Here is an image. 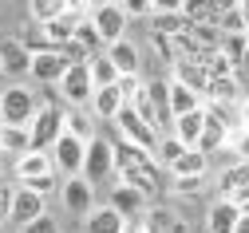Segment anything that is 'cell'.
Returning <instances> with one entry per match:
<instances>
[{
	"label": "cell",
	"instance_id": "obj_1",
	"mask_svg": "<svg viewBox=\"0 0 249 233\" xmlns=\"http://www.w3.org/2000/svg\"><path fill=\"white\" fill-rule=\"evenodd\" d=\"M115 174L123 182L139 186L142 194H159V186H162V166L154 158V150L127 143V139H115Z\"/></svg>",
	"mask_w": 249,
	"mask_h": 233
},
{
	"label": "cell",
	"instance_id": "obj_2",
	"mask_svg": "<svg viewBox=\"0 0 249 233\" xmlns=\"http://www.w3.org/2000/svg\"><path fill=\"white\" fill-rule=\"evenodd\" d=\"M40 95L32 87H24V83H12L0 91V123L4 126H32L36 111H40Z\"/></svg>",
	"mask_w": 249,
	"mask_h": 233
},
{
	"label": "cell",
	"instance_id": "obj_3",
	"mask_svg": "<svg viewBox=\"0 0 249 233\" xmlns=\"http://www.w3.org/2000/svg\"><path fill=\"white\" fill-rule=\"evenodd\" d=\"M115 123V130H119V139H127V143H139V146H146V150H154V146H159V126H154V123H146L131 103H123V111L111 119Z\"/></svg>",
	"mask_w": 249,
	"mask_h": 233
},
{
	"label": "cell",
	"instance_id": "obj_4",
	"mask_svg": "<svg viewBox=\"0 0 249 233\" xmlns=\"http://www.w3.org/2000/svg\"><path fill=\"white\" fill-rule=\"evenodd\" d=\"M64 115H68L64 107H48V103L36 111L32 126H28V130H32V150H52L55 146V139L68 130V119Z\"/></svg>",
	"mask_w": 249,
	"mask_h": 233
},
{
	"label": "cell",
	"instance_id": "obj_5",
	"mask_svg": "<svg viewBox=\"0 0 249 233\" xmlns=\"http://www.w3.org/2000/svg\"><path fill=\"white\" fill-rule=\"evenodd\" d=\"M55 87H59V95H64V103H71V107H87L91 95H95V79H91L87 63H71Z\"/></svg>",
	"mask_w": 249,
	"mask_h": 233
},
{
	"label": "cell",
	"instance_id": "obj_6",
	"mask_svg": "<svg viewBox=\"0 0 249 233\" xmlns=\"http://www.w3.org/2000/svg\"><path fill=\"white\" fill-rule=\"evenodd\" d=\"M83 158H87V143L64 130V135L55 139V146H52V162H55V170H59V174H68V178H75V174H83Z\"/></svg>",
	"mask_w": 249,
	"mask_h": 233
},
{
	"label": "cell",
	"instance_id": "obj_7",
	"mask_svg": "<svg viewBox=\"0 0 249 233\" xmlns=\"http://www.w3.org/2000/svg\"><path fill=\"white\" fill-rule=\"evenodd\" d=\"M91 16V24H95V32L103 36V44H115V40H123L127 36V12H123V4H95L87 12Z\"/></svg>",
	"mask_w": 249,
	"mask_h": 233
},
{
	"label": "cell",
	"instance_id": "obj_8",
	"mask_svg": "<svg viewBox=\"0 0 249 233\" xmlns=\"http://www.w3.org/2000/svg\"><path fill=\"white\" fill-rule=\"evenodd\" d=\"M107 174H115V143L91 139L87 143V158H83V178L87 182H103Z\"/></svg>",
	"mask_w": 249,
	"mask_h": 233
},
{
	"label": "cell",
	"instance_id": "obj_9",
	"mask_svg": "<svg viewBox=\"0 0 249 233\" xmlns=\"http://www.w3.org/2000/svg\"><path fill=\"white\" fill-rule=\"evenodd\" d=\"M68 68H71V63H68V55L59 52V48H52V52H36V55H32V79L44 83V87H55L59 79H64Z\"/></svg>",
	"mask_w": 249,
	"mask_h": 233
},
{
	"label": "cell",
	"instance_id": "obj_10",
	"mask_svg": "<svg viewBox=\"0 0 249 233\" xmlns=\"http://www.w3.org/2000/svg\"><path fill=\"white\" fill-rule=\"evenodd\" d=\"M146 197L150 194H142L139 186H131V182H119L115 190H111V202L107 206H115L123 217H127V221H139L142 214H146Z\"/></svg>",
	"mask_w": 249,
	"mask_h": 233
},
{
	"label": "cell",
	"instance_id": "obj_11",
	"mask_svg": "<svg viewBox=\"0 0 249 233\" xmlns=\"http://www.w3.org/2000/svg\"><path fill=\"white\" fill-rule=\"evenodd\" d=\"M40 214H48L44 210V194H36V190H28V186H16L12 190V225H32Z\"/></svg>",
	"mask_w": 249,
	"mask_h": 233
},
{
	"label": "cell",
	"instance_id": "obj_12",
	"mask_svg": "<svg viewBox=\"0 0 249 233\" xmlns=\"http://www.w3.org/2000/svg\"><path fill=\"white\" fill-rule=\"evenodd\" d=\"M64 206H68V214H75V217H87L91 210H95V190H91V182H87L83 174H75V178L64 182Z\"/></svg>",
	"mask_w": 249,
	"mask_h": 233
},
{
	"label": "cell",
	"instance_id": "obj_13",
	"mask_svg": "<svg viewBox=\"0 0 249 233\" xmlns=\"http://www.w3.org/2000/svg\"><path fill=\"white\" fill-rule=\"evenodd\" d=\"M0 68H4L8 75H32V52L24 48V40H12V36H4L0 40Z\"/></svg>",
	"mask_w": 249,
	"mask_h": 233
},
{
	"label": "cell",
	"instance_id": "obj_14",
	"mask_svg": "<svg viewBox=\"0 0 249 233\" xmlns=\"http://www.w3.org/2000/svg\"><path fill=\"white\" fill-rule=\"evenodd\" d=\"M241 206L233 202V197H217V202L206 210V229L210 233H233L237 229V221H241Z\"/></svg>",
	"mask_w": 249,
	"mask_h": 233
},
{
	"label": "cell",
	"instance_id": "obj_15",
	"mask_svg": "<svg viewBox=\"0 0 249 233\" xmlns=\"http://www.w3.org/2000/svg\"><path fill=\"white\" fill-rule=\"evenodd\" d=\"M206 126H210V115H206V103H202V107H194V111L178 115L170 130H174V135H178L186 146H198V143H202V135H206Z\"/></svg>",
	"mask_w": 249,
	"mask_h": 233
},
{
	"label": "cell",
	"instance_id": "obj_16",
	"mask_svg": "<svg viewBox=\"0 0 249 233\" xmlns=\"http://www.w3.org/2000/svg\"><path fill=\"white\" fill-rule=\"evenodd\" d=\"M83 221H87V233H127V225H131L115 206H95Z\"/></svg>",
	"mask_w": 249,
	"mask_h": 233
},
{
	"label": "cell",
	"instance_id": "obj_17",
	"mask_svg": "<svg viewBox=\"0 0 249 233\" xmlns=\"http://www.w3.org/2000/svg\"><path fill=\"white\" fill-rule=\"evenodd\" d=\"M107 55H111V63L119 68V75H139V63H142V55H139V48L123 36V40H115V44H107L103 48Z\"/></svg>",
	"mask_w": 249,
	"mask_h": 233
},
{
	"label": "cell",
	"instance_id": "obj_18",
	"mask_svg": "<svg viewBox=\"0 0 249 233\" xmlns=\"http://www.w3.org/2000/svg\"><path fill=\"white\" fill-rule=\"evenodd\" d=\"M48 170H55L52 150H28V154H20V158H16V178H20V182L40 178V174H48Z\"/></svg>",
	"mask_w": 249,
	"mask_h": 233
},
{
	"label": "cell",
	"instance_id": "obj_19",
	"mask_svg": "<svg viewBox=\"0 0 249 233\" xmlns=\"http://www.w3.org/2000/svg\"><path fill=\"white\" fill-rule=\"evenodd\" d=\"M79 20H83V16L64 12V16H55V20L40 24V28H44V36L52 40V48H64V44H71V40H75V28H79Z\"/></svg>",
	"mask_w": 249,
	"mask_h": 233
},
{
	"label": "cell",
	"instance_id": "obj_20",
	"mask_svg": "<svg viewBox=\"0 0 249 233\" xmlns=\"http://www.w3.org/2000/svg\"><path fill=\"white\" fill-rule=\"evenodd\" d=\"M206 170H210V154L198 150V146H190V150H186V154L170 166L174 178H206Z\"/></svg>",
	"mask_w": 249,
	"mask_h": 233
},
{
	"label": "cell",
	"instance_id": "obj_21",
	"mask_svg": "<svg viewBox=\"0 0 249 233\" xmlns=\"http://www.w3.org/2000/svg\"><path fill=\"white\" fill-rule=\"evenodd\" d=\"M146 95L154 103V115H159V130L162 126H174V115H170V79H150L146 83Z\"/></svg>",
	"mask_w": 249,
	"mask_h": 233
},
{
	"label": "cell",
	"instance_id": "obj_22",
	"mask_svg": "<svg viewBox=\"0 0 249 233\" xmlns=\"http://www.w3.org/2000/svg\"><path fill=\"white\" fill-rule=\"evenodd\" d=\"M206 99L190 87V83H182V79H170V115L178 119V115H186V111H194V107H202Z\"/></svg>",
	"mask_w": 249,
	"mask_h": 233
},
{
	"label": "cell",
	"instance_id": "obj_23",
	"mask_svg": "<svg viewBox=\"0 0 249 233\" xmlns=\"http://www.w3.org/2000/svg\"><path fill=\"white\" fill-rule=\"evenodd\" d=\"M0 150H4V154H28V150H32V130H28V126H4V123H0Z\"/></svg>",
	"mask_w": 249,
	"mask_h": 233
},
{
	"label": "cell",
	"instance_id": "obj_24",
	"mask_svg": "<svg viewBox=\"0 0 249 233\" xmlns=\"http://www.w3.org/2000/svg\"><path fill=\"white\" fill-rule=\"evenodd\" d=\"M174 79H182V83H190L202 99H206V87H210V72L202 68V63H194V59H178L174 63Z\"/></svg>",
	"mask_w": 249,
	"mask_h": 233
},
{
	"label": "cell",
	"instance_id": "obj_25",
	"mask_svg": "<svg viewBox=\"0 0 249 233\" xmlns=\"http://www.w3.org/2000/svg\"><path fill=\"white\" fill-rule=\"evenodd\" d=\"M91 111H95L99 119H115V115L123 111L119 87H115V83H111V87H95V95H91Z\"/></svg>",
	"mask_w": 249,
	"mask_h": 233
},
{
	"label": "cell",
	"instance_id": "obj_26",
	"mask_svg": "<svg viewBox=\"0 0 249 233\" xmlns=\"http://www.w3.org/2000/svg\"><path fill=\"white\" fill-rule=\"evenodd\" d=\"M206 99H213V103H241V91H237V79H233V75H210Z\"/></svg>",
	"mask_w": 249,
	"mask_h": 233
},
{
	"label": "cell",
	"instance_id": "obj_27",
	"mask_svg": "<svg viewBox=\"0 0 249 233\" xmlns=\"http://www.w3.org/2000/svg\"><path fill=\"white\" fill-rule=\"evenodd\" d=\"M245 182H249V162H233L230 170H222V178H217V197H233Z\"/></svg>",
	"mask_w": 249,
	"mask_h": 233
},
{
	"label": "cell",
	"instance_id": "obj_28",
	"mask_svg": "<svg viewBox=\"0 0 249 233\" xmlns=\"http://www.w3.org/2000/svg\"><path fill=\"white\" fill-rule=\"evenodd\" d=\"M186 150H190V146H186V143L174 135V130H170V135H162V139H159V146H154V158H159V166H166V170H170V166H174Z\"/></svg>",
	"mask_w": 249,
	"mask_h": 233
},
{
	"label": "cell",
	"instance_id": "obj_29",
	"mask_svg": "<svg viewBox=\"0 0 249 233\" xmlns=\"http://www.w3.org/2000/svg\"><path fill=\"white\" fill-rule=\"evenodd\" d=\"M87 68H91V79H95V87H111V83L119 79V68L111 63V55H107V52L91 55V59H87Z\"/></svg>",
	"mask_w": 249,
	"mask_h": 233
},
{
	"label": "cell",
	"instance_id": "obj_30",
	"mask_svg": "<svg viewBox=\"0 0 249 233\" xmlns=\"http://www.w3.org/2000/svg\"><path fill=\"white\" fill-rule=\"evenodd\" d=\"M190 28V20H186V12H154V28L159 36H182V32Z\"/></svg>",
	"mask_w": 249,
	"mask_h": 233
},
{
	"label": "cell",
	"instance_id": "obj_31",
	"mask_svg": "<svg viewBox=\"0 0 249 233\" xmlns=\"http://www.w3.org/2000/svg\"><path fill=\"white\" fill-rule=\"evenodd\" d=\"M28 12H32L36 24H48V20L68 12V0H28Z\"/></svg>",
	"mask_w": 249,
	"mask_h": 233
},
{
	"label": "cell",
	"instance_id": "obj_32",
	"mask_svg": "<svg viewBox=\"0 0 249 233\" xmlns=\"http://www.w3.org/2000/svg\"><path fill=\"white\" fill-rule=\"evenodd\" d=\"M146 229H150V233H186V225H182L170 210H150V214H146Z\"/></svg>",
	"mask_w": 249,
	"mask_h": 233
},
{
	"label": "cell",
	"instance_id": "obj_33",
	"mask_svg": "<svg viewBox=\"0 0 249 233\" xmlns=\"http://www.w3.org/2000/svg\"><path fill=\"white\" fill-rule=\"evenodd\" d=\"M75 44H83L91 55H99L107 44H103V36H99V32H95V24H91V16H83L79 20V28H75Z\"/></svg>",
	"mask_w": 249,
	"mask_h": 233
},
{
	"label": "cell",
	"instance_id": "obj_34",
	"mask_svg": "<svg viewBox=\"0 0 249 233\" xmlns=\"http://www.w3.org/2000/svg\"><path fill=\"white\" fill-rule=\"evenodd\" d=\"M64 119H68V135H75V139H83V143L95 139V126H91V119H87L83 111H68Z\"/></svg>",
	"mask_w": 249,
	"mask_h": 233
},
{
	"label": "cell",
	"instance_id": "obj_35",
	"mask_svg": "<svg viewBox=\"0 0 249 233\" xmlns=\"http://www.w3.org/2000/svg\"><path fill=\"white\" fill-rule=\"evenodd\" d=\"M222 52L237 63L245 52H249V44H245V32H230V36H222Z\"/></svg>",
	"mask_w": 249,
	"mask_h": 233
},
{
	"label": "cell",
	"instance_id": "obj_36",
	"mask_svg": "<svg viewBox=\"0 0 249 233\" xmlns=\"http://www.w3.org/2000/svg\"><path fill=\"white\" fill-rule=\"evenodd\" d=\"M213 24H217V28H222V36H230V32H245V16H241L237 8H226L222 16H217V20H213Z\"/></svg>",
	"mask_w": 249,
	"mask_h": 233
},
{
	"label": "cell",
	"instance_id": "obj_37",
	"mask_svg": "<svg viewBox=\"0 0 249 233\" xmlns=\"http://www.w3.org/2000/svg\"><path fill=\"white\" fill-rule=\"evenodd\" d=\"M115 87H119V95H123V103H135L139 91H142V79H139V75H119Z\"/></svg>",
	"mask_w": 249,
	"mask_h": 233
},
{
	"label": "cell",
	"instance_id": "obj_38",
	"mask_svg": "<svg viewBox=\"0 0 249 233\" xmlns=\"http://www.w3.org/2000/svg\"><path fill=\"white\" fill-rule=\"evenodd\" d=\"M230 150L237 154V162H249V130L245 126H237L233 135H230Z\"/></svg>",
	"mask_w": 249,
	"mask_h": 233
},
{
	"label": "cell",
	"instance_id": "obj_39",
	"mask_svg": "<svg viewBox=\"0 0 249 233\" xmlns=\"http://www.w3.org/2000/svg\"><path fill=\"white\" fill-rule=\"evenodd\" d=\"M123 12L131 20H142V16H154V0H123Z\"/></svg>",
	"mask_w": 249,
	"mask_h": 233
},
{
	"label": "cell",
	"instance_id": "obj_40",
	"mask_svg": "<svg viewBox=\"0 0 249 233\" xmlns=\"http://www.w3.org/2000/svg\"><path fill=\"white\" fill-rule=\"evenodd\" d=\"M20 186H28V190H36V194H52L55 190V170H48V174H40V178H28V182H20Z\"/></svg>",
	"mask_w": 249,
	"mask_h": 233
},
{
	"label": "cell",
	"instance_id": "obj_41",
	"mask_svg": "<svg viewBox=\"0 0 249 233\" xmlns=\"http://www.w3.org/2000/svg\"><path fill=\"white\" fill-rule=\"evenodd\" d=\"M170 190H174V194H202V190H206V178H174Z\"/></svg>",
	"mask_w": 249,
	"mask_h": 233
},
{
	"label": "cell",
	"instance_id": "obj_42",
	"mask_svg": "<svg viewBox=\"0 0 249 233\" xmlns=\"http://www.w3.org/2000/svg\"><path fill=\"white\" fill-rule=\"evenodd\" d=\"M12 221V186L4 182L0 186V225H8Z\"/></svg>",
	"mask_w": 249,
	"mask_h": 233
},
{
	"label": "cell",
	"instance_id": "obj_43",
	"mask_svg": "<svg viewBox=\"0 0 249 233\" xmlns=\"http://www.w3.org/2000/svg\"><path fill=\"white\" fill-rule=\"evenodd\" d=\"M24 233H59V229H55V217L52 214H40L32 225H24Z\"/></svg>",
	"mask_w": 249,
	"mask_h": 233
},
{
	"label": "cell",
	"instance_id": "obj_44",
	"mask_svg": "<svg viewBox=\"0 0 249 233\" xmlns=\"http://www.w3.org/2000/svg\"><path fill=\"white\" fill-rule=\"evenodd\" d=\"M91 8H95V0H68V12H75V16H87Z\"/></svg>",
	"mask_w": 249,
	"mask_h": 233
},
{
	"label": "cell",
	"instance_id": "obj_45",
	"mask_svg": "<svg viewBox=\"0 0 249 233\" xmlns=\"http://www.w3.org/2000/svg\"><path fill=\"white\" fill-rule=\"evenodd\" d=\"M186 0H154V12H182Z\"/></svg>",
	"mask_w": 249,
	"mask_h": 233
},
{
	"label": "cell",
	"instance_id": "obj_46",
	"mask_svg": "<svg viewBox=\"0 0 249 233\" xmlns=\"http://www.w3.org/2000/svg\"><path fill=\"white\" fill-rule=\"evenodd\" d=\"M233 202H237V206H241V210L249 214V182H245V186H241V190L233 194Z\"/></svg>",
	"mask_w": 249,
	"mask_h": 233
},
{
	"label": "cell",
	"instance_id": "obj_47",
	"mask_svg": "<svg viewBox=\"0 0 249 233\" xmlns=\"http://www.w3.org/2000/svg\"><path fill=\"white\" fill-rule=\"evenodd\" d=\"M237 119H241V126L249 130V99H241V103H237Z\"/></svg>",
	"mask_w": 249,
	"mask_h": 233
},
{
	"label": "cell",
	"instance_id": "obj_48",
	"mask_svg": "<svg viewBox=\"0 0 249 233\" xmlns=\"http://www.w3.org/2000/svg\"><path fill=\"white\" fill-rule=\"evenodd\" d=\"M237 72H241V75H249V52H245V55L237 59Z\"/></svg>",
	"mask_w": 249,
	"mask_h": 233
},
{
	"label": "cell",
	"instance_id": "obj_49",
	"mask_svg": "<svg viewBox=\"0 0 249 233\" xmlns=\"http://www.w3.org/2000/svg\"><path fill=\"white\" fill-rule=\"evenodd\" d=\"M233 233H249V214H241V221H237V229Z\"/></svg>",
	"mask_w": 249,
	"mask_h": 233
},
{
	"label": "cell",
	"instance_id": "obj_50",
	"mask_svg": "<svg viewBox=\"0 0 249 233\" xmlns=\"http://www.w3.org/2000/svg\"><path fill=\"white\" fill-rule=\"evenodd\" d=\"M237 12L245 16V24H249V0H237Z\"/></svg>",
	"mask_w": 249,
	"mask_h": 233
},
{
	"label": "cell",
	"instance_id": "obj_51",
	"mask_svg": "<svg viewBox=\"0 0 249 233\" xmlns=\"http://www.w3.org/2000/svg\"><path fill=\"white\" fill-rule=\"evenodd\" d=\"M4 158H8V154H4V150H0V174H4Z\"/></svg>",
	"mask_w": 249,
	"mask_h": 233
},
{
	"label": "cell",
	"instance_id": "obj_52",
	"mask_svg": "<svg viewBox=\"0 0 249 233\" xmlns=\"http://www.w3.org/2000/svg\"><path fill=\"white\" fill-rule=\"evenodd\" d=\"M95 4H123V0H95Z\"/></svg>",
	"mask_w": 249,
	"mask_h": 233
},
{
	"label": "cell",
	"instance_id": "obj_53",
	"mask_svg": "<svg viewBox=\"0 0 249 233\" xmlns=\"http://www.w3.org/2000/svg\"><path fill=\"white\" fill-rule=\"evenodd\" d=\"M245 44H249V24H245Z\"/></svg>",
	"mask_w": 249,
	"mask_h": 233
},
{
	"label": "cell",
	"instance_id": "obj_54",
	"mask_svg": "<svg viewBox=\"0 0 249 233\" xmlns=\"http://www.w3.org/2000/svg\"><path fill=\"white\" fill-rule=\"evenodd\" d=\"M0 72H4V68H0Z\"/></svg>",
	"mask_w": 249,
	"mask_h": 233
}]
</instances>
